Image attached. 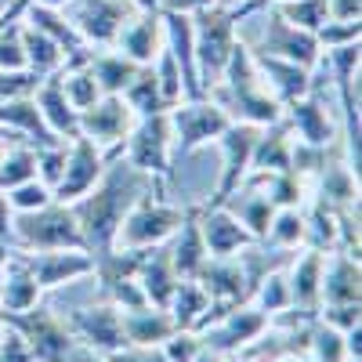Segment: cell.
<instances>
[{
    "label": "cell",
    "mask_w": 362,
    "mask_h": 362,
    "mask_svg": "<svg viewBox=\"0 0 362 362\" xmlns=\"http://www.w3.org/2000/svg\"><path fill=\"white\" fill-rule=\"evenodd\" d=\"M315 199H322L329 206H351V203H358V177L348 170L344 160L326 163L315 174Z\"/></svg>",
    "instance_id": "cell-32"
},
{
    "label": "cell",
    "mask_w": 362,
    "mask_h": 362,
    "mask_svg": "<svg viewBox=\"0 0 362 362\" xmlns=\"http://www.w3.org/2000/svg\"><path fill=\"white\" fill-rule=\"evenodd\" d=\"M148 66H153V76H156V83H160V98H163L167 109L185 98V80H181V69H177L174 54H170L167 47H160V54H156Z\"/></svg>",
    "instance_id": "cell-40"
},
{
    "label": "cell",
    "mask_w": 362,
    "mask_h": 362,
    "mask_svg": "<svg viewBox=\"0 0 362 362\" xmlns=\"http://www.w3.org/2000/svg\"><path fill=\"white\" fill-rule=\"evenodd\" d=\"M322 250L300 247V254H293V261L286 264V283H290V300L297 312H319V286H322Z\"/></svg>",
    "instance_id": "cell-23"
},
{
    "label": "cell",
    "mask_w": 362,
    "mask_h": 362,
    "mask_svg": "<svg viewBox=\"0 0 362 362\" xmlns=\"http://www.w3.org/2000/svg\"><path fill=\"white\" fill-rule=\"evenodd\" d=\"M11 247L18 250H87L69 203L51 199L40 210L15 214L11 221Z\"/></svg>",
    "instance_id": "cell-3"
},
{
    "label": "cell",
    "mask_w": 362,
    "mask_h": 362,
    "mask_svg": "<svg viewBox=\"0 0 362 362\" xmlns=\"http://www.w3.org/2000/svg\"><path fill=\"white\" fill-rule=\"evenodd\" d=\"M192 11H206V8H218V0H189Z\"/></svg>",
    "instance_id": "cell-53"
},
{
    "label": "cell",
    "mask_w": 362,
    "mask_h": 362,
    "mask_svg": "<svg viewBox=\"0 0 362 362\" xmlns=\"http://www.w3.org/2000/svg\"><path fill=\"white\" fill-rule=\"evenodd\" d=\"M163 254L174 268L177 279H196L199 268L206 264V247H203V235H199V218H196V206H189L185 221H181V228L163 243Z\"/></svg>",
    "instance_id": "cell-22"
},
{
    "label": "cell",
    "mask_w": 362,
    "mask_h": 362,
    "mask_svg": "<svg viewBox=\"0 0 362 362\" xmlns=\"http://www.w3.org/2000/svg\"><path fill=\"white\" fill-rule=\"evenodd\" d=\"M192 362H228V355L225 351H218V348H210V344H203L199 351H196V358Z\"/></svg>",
    "instance_id": "cell-51"
},
{
    "label": "cell",
    "mask_w": 362,
    "mask_h": 362,
    "mask_svg": "<svg viewBox=\"0 0 362 362\" xmlns=\"http://www.w3.org/2000/svg\"><path fill=\"white\" fill-rule=\"evenodd\" d=\"M29 177H37V148L33 145H8L0 153V192L22 185Z\"/></svg>",
    "instance_id": "cell-37"
},
{
    "label": "cell",
    "mask_w": 362,
    "mask_h": 362,
    "mask_svg": "<svg viewBox=\"0 0 362 362\" xmlns=\"http://www.w3.org/2000/svg\"><path fill=\"white\" fill-rule=\"evenodd\" d=\"M105 163H109V156L95 141H87L83 134L69 138L66 141V170H62V177H58V185H54V199L58 203H76L80 196H87L90 189L98 185Z\"/></svg>",
    "instance_id": "cell-11"
},
{
    "label": "cell",
    "mask_w": 362,
    "mask_h": 362,
    "mask_svg": "<svg viewBox=\"0 0 362 362\" xmlns=\"http://www.w3.org/2000/svg\"><path fill=\"white\" fill-rule=\"evenodd\" d=\"M308 358L312 362H348V348H344V334L334 329L322 319H312L308 326Z\"/></svg>",
    "instance_id": "cell-38"
},
{
    "label": "cell",
    "mask_w": 362,
    "mask_h": 362,
    "mask_svg": "<svg viewBox=\"0 0 362 362\" xmlns=\"http://www.w3.org/2000/svg\"><path fill=\"white\" fill-rule=\"evenodd\" d=\"M66 170V141H51V145H40L37 148V177L44 181V185L54 192L58 177H62Z\"/></svg>",
    "instance_id": "cell-42"
},
{
    "label": "cell",
    "mask_w": 362,
    "mask_h": 362,
    "mask_svg": "<svg viewBox=\"0 0 362 362\" xmlns=\"http://www.w3.org/2000/svg\"><path fill=\"white\" fill-rule=\"evenodd\" d=\"M167 124H170L174 160H185V156L196 153V148L214 145L232 119L214 98L203 95V98H181L177 105H170L167 109Z\"/></svg>",
    "instance_id": "cell-5"
},
{
    "label": "cell",
    "mask_w": 362,
    "mask_h": 362,
    "mask_svg": "<svg viewBox=\"0 0 362 362\" xmlns=\"http://www.w3.org/2000/svg\"><path fill=\"white\" fill-rule=\"evenodd\" d=\"M0 69H4V73L25 69V51H22V37H18V22L0 25Z\"/></svg>",
    "instance_id": "cell-43"
},
{
    "label": "cell",
    "mask_w": 362,
    "mask_h": 362,
    "mask_svg": "<svg viewBox=\"0 0 362 362\" xmlns=\"http://www.w3.org/2000/svg\"><path fill=\"white\" fill-rule=\"evenodd\" d=\"M283 124L290 127L293 141L300 145H315V148H329L341 134H337V124H334V116H329L326 109V98H322V90L312 83L308 95H300L297 102L283 105Z\"/></svg>",
    "instance_id": "cell-13"
},
{
    "label": "cell",
    "mask_w": 362,
    "mask_h": 362,
    "mask_svg": "<svg viewBox=\"0 0 362 362\" xmlns=\"http://www.w3.org/2000/svg\"><path fill=\"white\" fill-rule=\"evenodd\" d=\"M4 196H8V203H11L15 214H29V210H40V206H47V203L54 199V192L44 185L40 177H29V181H22V185L8 189Z\"/></svg>",
    "instance_id": "cell-41"
},
{
    "label": "cell",
    "mask_w": 362,
    "mask_h": 362,
    "mask_svg": "<svg viewBox=\"0 0 362 362\" xmlns=\"http://www.w3.org/2000/svg\"><path fill=\"white\" fill-rule=\"evenodd\" d=\"M235 37H239V22L232 18V11L225 8L192 11V51H196V73L203 83V95L221 80Z\"/></svg>",
    "instance_id": "cell-6"
},
{
    "label": "cell",
    "mask_w": 362,
    "mask_h": 362,
    "mask_svg": "<svg viewBox=\"0 0 362 362\" xmlns=\"http://www.w3.org/2000/svg\"><path fill=\"white\" fill-rule=\"evenodd\" d=\"M351 300H362V264L344 250H329L322 261L319 305H351Z\"/></svg>",
    "instance_id": "cell-18"
},
{
    "label": "cell",
    "mask_w": 362,
    "mask_h": 362,
    "mask_svg": "<svg viewBox=\"0 0 362 362\" xmlns=\"http://www.w3.org/2000/svg\"><path fill=\"white\" fill-rule=\"evenodd\" d=\"M268 315L254 305V300H243V305H232V308H210L206 322L199 326V337L203 344L232 355H243L247 348H254L264 334H268Z\"/></svg>",
    "instance_id": "cell-7"
},
{
    "label": "cell",
    "mask_w": 362,
    "mask_h": 362,
    "mask_svg": "<svg viewBox=\"0 0 362 362\" xmlns=\"http://www.w3.org/2000/svg\"><path fill=\"white\" fill-rule=\"evenodd\" d=\"M261 243L272 250H300L305 247V206H276Z\"/></svg>",
    "instance_id": "cell-33"
},
{
    "label": "cell",
    "mask_w": 362,
    "mask_h": 362,
    "mask_svg": "<svg viewBox=\"0 0 362 362\" xmlns=\"http://www.w3.org/2000/svg\"><path fill=\"white\" fill-rule=\"evenodd\" d=\"M199 348H203L199 329H174V334L160 344V351H163L170 362H192Z\"/></svg>",
    "instance_id": "cell-44"
},
{
    "label": "cell",
    "mask_w": 362,
    "mask_h": 362,
    "mask_svg": "<svg viewBox=\"0 0 362 362\" xmlns=\"http://www.w3.org/2000/svg\"><path fill=\"white\" fill-rule=\"evenodd\" d=\"M8 250H11V243H0V279H4V261H8Z\"/></svg>",
    "instance_id": "cell-54"
},
{
    "label": "cell",
    "mask_w": 362,
    "mask_h": 362,
    "mask_svg": "<svg viewBox=\"0 0 362 362\" xmlns=\"http://www.w3.org/2000/svg\"><path fill=\"white\" fill-rule=\"evenodd\" d=\"M228 362H257V358H247V355H232Z\"/></svg>",
    "instance_id": "cell-56"
},
{
    "label": "cell",
    "mask_w": 362,
    "mask_h": 362,
    "mask_svg": "<svg viewBox=\"0 0 362 362\" xmlns=\"http://www.w3.org/2000/svg\"><path fill=\"white\" fill-rule=\"evenodd\" d=\"M87 66H90V73H95L102 95H124V87H127V83L134 80V73L141 69L138 62H131V58L119 54L116 47H112V51H90Z\"/></svg>",
    "instance_id": "cell-31"
},
{
    "label": "cell",
    "mask_w": 362,
    "mask_h": 362,
    "mask_svg": "<svg viewBox=\"0 0 362 362\" xmlns=\"http://www.w3.org/2000/svg\"><path fill=\"white\" fill-rule=\"evenodd\" d=\"M358 37H362V22H334V18H329L319 33H315L319 51L344 47V44H358Z\"/></svg>",
    "instance_id": "cell-45"
},
{
    "label": "cell",
    "mask_w": 362,
    "mask_h": 362,
    "mask_svg": "<svg viewBox=\"0 0 362 362\" xmlns=\"http://www.w3.org/2000/svg\"><path fill=\"white\" fill-rule=\"evenodd\" d=\"M18 37H22V51H25V69L37 76H51L66 66V54L47 33H40L37 25H29L25 18L18 22Z\"/></svg>",
    "instance_id": "cell-30"
},
{
    "label": "cell",
    "mask_w": 362,
    "mask_h": 362,
    "mask_svg": "<svg viewBox=\"0 0 362 362\" xmlns=\"http://www.w3.org/2000/svg\"><path fill=\"white\" fill-rule=\"evenodd\" d=\"M315 319H322L334 329H341V334H348L351 326L362 322V300H351V305H319Z\"/></svg>",
    "instance_id": "cell-46"
},
{
    "label": "cell",
    "mask_w": 362,
    "mask_h": 362,
    "mask_svg": "<svg viewBox=\"0 0 362 362\" xmlns=\"http://www.w3.org/2000/svg\"><path fill=\"white\" fill-rule=\"evenodd\" d=\"M112 47L119 54H127L131 62L148 66L160 54V47H163V18H160V11H141L138 8L124 22V29H119V37H116Z\"/></svg>",
    "instance_id": "cell-19"
},
{
    "label": "cell",
    "mask_w": 362,
    "mask_h": 362,
    "mask_svg": "<svg viewBox=\"0 0 362 362\" xmlns=\"http://www.w3.org/2000/svg\"><path fill=\"white\" fill-rule=\"evenodd\" d=\"M33 102H37V109H40V116H44L47 131H51L58 141H69V138L80 134V112L66 102L62 83H58V73L40 76V83H37V90H33Z\"/></svg>",
    "instance_id": "cell-24"
},
{
    "label": "cell",
    "mask_w": 362,
    "mask_h": 362,
    "mask_svg": "<svg viewBox=\"0 0 362 362\" xmlns=\"http://www.w3.org/2000/svg\"><path fill=\"white\" fill-rule=\"evenodd\" d=\"M0 322H4V319H0ZM0 362H37L29 341L18 334L15 326H8V322H4V334H0Z\"/></svg>",
    "instance_id": "cell-47"
},
{
    "label": "cell",
    "mask_w": 362,
    "mask_h": 362,
    "mask_svg": "<svg viewBox=\"0 0 362 362\" xmlns=\"http://www.w3.org/2000/svg\"><path fill=\"white\" fill-rule=\"evenodd\" d=\"M134 109L124 102V95H102L90 109L80 112V134L87 141H95L102 153L112 160L124 148L131 127H134Z\"/></svg>",
    "instance_id": "cell-10"
},
{
    "label": "cell",
    "mask_w": 362,
    "mask_h": 362,
    "mask_svg": "<svg viewBox=\"0 0 362 362\" xmlns=\"http://www.w3.org/2000/svg\"><path fill=\"white\" fill-rule=\"evenodd\" d=\"M145 192H160L163 189L156 185L153 177L138 174L124 156H112V167L102 170L98 185L90 189L87 196H80L73 206L76 214V225H80V235H83V247L87 254H102V250H112V239H116V228L124 221L127 210L145 196Z\"/></svg>",
    "instance_id": "cell-1"
},
{
    "label": "cell",
    "mask_w": 362,
    "mask_h": 362,
    "mask_svg": "<svg viewBox=\"0 0 362 362\" xmlns=\"http://www.w3.org/2000/svg\"><path fill=\"white\" fill-rule=\"evenodd\" d=\"M4 4H8V0H0V8H4Z\"/></svg>",
    "instance_id": "cell-58"
},
{
    "label": "cell",
    "mask_w": 362,
    "mask_h": 362,
    "mask_svg": "<svg viewBox=\"0 0 362 362\" xmlns=\"http://www.w3.org/2000/svg\"><path fill=\"white\" fill-rule=\"evenodd\" d=\"M290 25L305 29V33H319V29L329 22V8L326 0H283V4H272ZM264 11V8H261Z\"/></svg>",
    "instance_id": "cell-39"
},
{
    "label": "cell",
    "mask_w": 362,
    "mask_h": 362,
    "mask_svg": "<svg viewBox=\"0 0 362 362\" xmlns=\"http://www.w3.org/2000/svg\"><path fill=\"white\" fill-rule=\"evenodd\" d=\"M138 286L145 293L148 305H156V308H167V300L177 286V276H174V268L163 254V247H153V250H145V261L138 268Z\"/></svg>",
    "instance_id": "cell-28"
},
{
    "label": "cell",
    "mask_w": 362,
    "mask_h": 362,
    "mask_svg": "<svg viewBox=\"0 0 362 362\" xmlns=\"http://www.w3.org/2000/svg\"><path fill=\"white\" fill-rule=\"evenodd\" d=\"M254 66H257L264 87L272 90V98H276L279 105H290V102H297L300 95H308V90H312V69L297 66V62H286V58H272V54L254 51Z\"/></svg>",
    "instance_id": "cell-21"
},
{
    "label": "cell",
    "mask_w": 362,
    "mask_h": 362,
    "mask_svg": "<svg viewBox=\"0 0 362 362\" xmlns=\"http://www.w3.org/2000/svg\"><path fill=\"white\" fill-rule=\"evenodd\" d=\"M272 362H312V358H308L305 351H286V355H276Z\"/></svg>",
    "instance_id": "cell-52"
},
{
    "label": "cell",
    "mask_w": 362,
    "mask_h": 362,
    "mask_svg": "<svg viewBox=\"0 0 362 362\" xmlns=\"http://www.w3.org/2000/svg\"><path fill=\"white\" fill-rule=\"evenodd\" d=\"M112 362H170L160 348H124V351H116Z\"/></svg>",
    "instance_id": "cell-49"
},
{
    "label": "cell",
    "mask_w": 362,
    "mask_h": 362,
    "mask_svg": "<svg viewBox=\"0 0 362 362\" xmlns=\"http://www.w3.org/2000/svg\"><path fill=\"white\" fill-rule=\"evenodd\" d=\"M254 51L261 54H272V58H286V62H297L305 69H315L319 62V40L315 33H305V29L290 25L276 8H264V33L257 44H250Z\"/></svg>",
    "instance_id": "cell-12"
},
{
    "label": "cell",
    "mask_w": 362,
    "mask_h": 362,
    "mask_svg": "<svg viewBox=\"0 0 362 362\" xmlns=\"http://www.w3.org/2000/svg\"><path fill=\"white\" fill-rule=\"evenodd\" d=\"M40 283L33 279L25 257L18 247L8 250V261H4V279H0V315H18V312H29L40 305Z\"/></svg>",
    "instance_id": "cell-20"
},
{
    "label": "cell",
    "mask_w": 362,
    "mask_h": 362,
    "mask_svg": "<svg viewBox=\"0 0 362 362\" xmlns=\"http://www.w3.org/2000/svg\"><path fill=\"white\" fill-rule=\"evenodd\" d=\"M221 206H225L228 214L257 239V243L264 239L268 221H272V214H276V206H272V199L264 196V189L257 185V181H250V177H247L235 192H228V196L221 199Z\"/></svg>",
    "instance_id": "cell-26"
},
{
    "label": "cell",
    "mask_w": 362,
    "mask_h": 362,
    "mask_svg": "<svg viewBox=\"0 0 362 362\" xmlns=\"http://www.w3.org/2000/svg\"><path fill=\"white\" fill-rule=\"evenodd\" d=\"M58 83H62V95H66V102H69L76 112L90 109V105H95V102L102 98L98 80H95V73H90V66H87V62L62 66V69H58Z\"/></svg>",
    "instance_id": "cell-35"
},
{
    "label": "cell",
    "mask_w": 362,
    "mask_h": 362,
    "mask_svg": "<svg viewBox=\"0 0 362 362\" xmlns=\"http://www.w3.org/2000/svg\"><path fill=\"white\" fill-rule=\"evenodd\" d=\"M239 4H243V0H218V8H225V11H235Z\"/></svg>",
    "instance_id": "cell-55"
},
{
    "label": "cell",
    "mask_w": 362,
    "mask_h": 362,
    "mask_svg": "<svg viewBox=\"0 0 362 362\" xmlns=\"http://www.w3.org/2000/svg\"><path fill=\"white\" fill-rule=\"evenodd\" d=\"M290 156H293V134L283 124L261 127L254 156H250V174H276V170H290Z\"/></svg>",
    "instance_id": "cell-27"
},
{
    "label": "cell",
    "mask_w": 362,
    "mask_h": 362,
    "mask_svg": "<svg viewBox=\"0 0 362 362\" xmlns=\"http://www.w3.org/2000/svg\"><path fill=\"white\" fill-rule=\"evenodd\" d=\"M134 11V0H69L62 8V15L73 22L87 47H112Z\"/></svg>",
    "instance_id": "cell-9"
},
{
    "label": "cell",
    "mask_w": 362,
    "mask_h": 362,
    "mask_svg": "<svg viewBox=\"0 0 362 362\" xmlns=\"http://www.w3.org/2000/svg\"><path fill=\"white\" fill-rule=\"evenodd\" d=\"M22 257L44 293L90 279V272H95V257L87 250H22Z\"/></svg>",
    "instance_id": "cell-16"
},
{
    "label": "cell",
    "mask_w": 362,
    "mask_h": 362,
    "mask_svg": "<svg viewBox=\"0 0 362 362\" xmlns=\"http://www.w3.org/2000/svg\"><path fill=\"white\" fill-rule=\"evenodd\" d=\"M69 329L80 337V344H87L95 355H116L124 351V326H119V308L112 300H98V305L76 308L69 319Z\"/></svg>",
    "instance_id": "cell-15"
},
{
    "label": "cell",
    "mask_w": 362,
    "mask_h": 362,
    "mask_svg": "<svg viewBox=\"0 0 362 362\" xmlns=\"http://www.w3.org/2000/svg\"><path fill=\"white\" fill-rule=\"evenodd\" d=\"M8 326H15L18 334L29 341L37 362H95L102 355H95L87 344H80V337L69 329V322L62 315L47 312L44 305L18 312V315H0Z\"/></svg>",
    "instance_id": "cell-2"
},
{
    "label": "cell",
    "mask_w": 362,
    "mask_h": 362,
    "mask_svg": "<svg viewBox=\"0 0 362 362\" xmlns=\"http://www.w3.org/2000/svg\"><path fill=\"white\" fill-rule=\"evenodd\" d=\"M250 300L272 319V315H279L286 308H293V300H290V283H286V268L276 264V268H268L257 276L254 290H250Z\"/></svg>",
    "instance_id": "cell-34"
},
{
    "label": "cell",
    "mask_w": 362,
    "mask_h": 362,
    "mask_svg": "<svg viewBox=\"0 0 362 362\" xmlns=\"http://www.w3.org/2000/svg\"><path fill=\"white\" fill-rule=\"evenodd\" d=\"M329 18L334 22H358L362 18V0H326Z\"/></svg>",
    "instance_id": "cell-48"
},
{
    "label": "cell",
    "mask_w": 362,
    "mask_h": 362,
    "mask_svg": "<svg viewBox=\"0 0 362 362\" xmlns=\"http://www.w3.org/2000/svg\"><path fill=\"white\" fill-rule=\"evenodd\" d=\"M124 102L134 109V116H156V112H167L163 98H160V83L153 76V66H141L134 73V80L124 87Z\"/></svg>",
    "instance_id": "cell-36"
},
{
    "label": "cell",
    "mask_w": 362,
    "mask_h": 362,
    "mask_svg": "<svg viewBox=\"0 0 362 362\" xmlns=\"http://www.w3.org/2000/svg\"><path fill=\"white\" fill-rule=\"evenodd\" d=\"M196 218H199V235H203V247H206L210 257H235V254H243L247 247L257 243L221 203L196 206Z\"/></svg>",
    "instance_id": "cell-17"
},
{
    "label": "cell",
    "mask_w": 362,
    "mask_h": 362,
    "mask_svg": "<svg viewBox=\"0 0 362 362\" xmlns=\"http://www.w3.org/2000/svg\"><path fill=\"white\" fill-rule=\"evenodd\" d=\"M189 210L185 206H174L167 199H160V192H145L116 228L112 239V250H153L163 247L167 239L181 228Z\"/></svg>",
    "instance_id": "cell-4"
},
{
    "label": "cell",
    "mask_w": 362,
    "mask_h": 362,
    "mask_svg": "<svg viewBox=\"0 0 362 362\" xmlns=\"http://www.w3.org/2000/svg\"><path fill=\"white\" fill-rule=\"evenodd\" d=\"M167 312L177 329H199L210 315V297L196 279H177V286L167 300Z\"/></svg>",
    "instance_id": "cell-29"
},
{
    "label": "cell",
    "mask_w": 362,
    "mask_h": 362,
    "mask_svg": "<svg viewBox=\"0 0 362 362\" xmlns=\"http://www.w3.org/2000/svg\"><path fill=\"white\" fill-rule=\"evenodd\" d=\"M0 334H4V322H0Z\"/></svg>",
    "instance_id": "cell-59"
},
{
    "label": "cell",
    "mask_w": 362,
    "mask_h": 362,
    "mask_svg": "<svg viewBox=\"0 0 362 362\" xmlns=\"http://www.w3.org/2000/svg\"><path fill=\"white\" fill-rule=\"evenodd\" d=\"M138 174L153 177L156 185L163 189V181L170 177V163H174V148H170V124H167V112H156V116H138L134 127L119 148Z\"/></svg>",
    "instance_id": "cell-8"
},
{
    "label": "cell",
    "mask_w": 362,
    "mask_h": 362,
    "mask_svg": "<svg viewBox=\"0 0 362 362\" xmlns=\"http://www.w3.org/2000/svg\"><path fill=\"white\" fill-rule=\"evenodd\" d=\"M119 326H124V348H160L174 334V319L167 308L141 305L131 312H119Z\"/></svg>",
    "instance_id": "cell-25"
},
{
    "label": "cell",
    "mask_w": 362,
    "mask_h": 362,
    "mask_svg": "<svg viewBox=\"0 0 362 362\" xmlns=\"http://www.w3.org/2000/svg\"><path fill=\"white\" fill-rule=\"evenodd\" d=\"M11 221H15V210H11L8 196L0 192V243H11Z\"/></svg>",
    "instance_id": "cell-50"
},
{
    "label": "cell",
    "mask_w": 362,
    "mask_h": 362,
    "mask_svg": "<svg viewBox=\"0 0 362 362\" xmlns=\"http://www.w3.org/2000/svg\"><path fill=\"white\" fill-rule=\"evenodd\" d=\"M257 134H261V127H254V124H239V119H232V124L221 131V138L214 141V145L221 148V185L214 189L210 203H221L228 192H235V189L247 181V174H250V156H254V145H257Z\"/></svg>",
    "instance_id": "cell-14"
},
{
    "label": "cell",
    "mask_w": 362,
    "mask_h": 362,
    "mask_svg": "<svg viewBox=\"0 0 362 362\" xmlns=\"http://www.w3.org/2000/svg\"><path fill=\"white\" fill-rule=\"evenodd\" d=\"M95 362H112V355H102V358H95Z\"/></svg>",
    "instance_id": "cell-57"
}]
</instances>
